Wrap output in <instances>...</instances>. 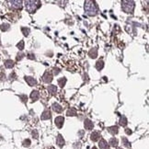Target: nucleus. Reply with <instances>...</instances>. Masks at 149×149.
Masks as SVG:
<instances>
[{
  "mask_svg": "<svg viewBox=\"0 0 149 149\" xmlns=\"http://www.w3.org/2000/svg\"><path fill=\"white\" fill-rule=\"evenodd\" d=\"M25 80H26V82L29 84V86H30V87H32V86H35L36 84H37L36 79L33 78H30V76H25Z\"/></svg>",
  "mask_w": 149,
  "mask_h": 149,
  "instance_id": "9",
  "label": "nucleus"
},
{
  "mask_svg": "<svg viewBox=\"0 0 149 149\" xmlns=\"http://www.w3.org/2000/svg\"><path fill=\"white\" fill-rule=\"evenodd\" d=\"M50 118H51V111H50V110L47 109L42 112V116H40V119L42 120H48Z\"/></svg>",
  "mask_w": 149,
  "mask_h": 149,
  "instance_id": "10",
  "label": "nucleus"
},
{
  "mask_svg": "<svg viewBox=\"0 0 149 149\" xmlns=\"http://www.w3.org/2000/svg\"><path fill=\"white\" fill-rule=\"evenodd\" d=\"M42 81L45 83H51L52 82V80H53V75L51 72H49V71H46L44 73V75L42 76Z\"/></svg>",
  "mask_w": 149,
  "mask_h": 149,
  "instance_id": "4",
  "label": "nucleus"
},
{
  "mask_svg": "<svg viewBox=\"0 0 149 149\" xmlns=\"http://www.w3.org/2000/svg\"><path fill=\"white\" fill-rule=\"evenodd\" d=\"M98 146L100 147V149H109L108 143L106 142V140H104V139H100V141L98 142Z\"/></svg>",
  "mask_w": 149,
  "mask_h": 149,
  "instance_id": "12",
  "label": "nucleus"
},
{
  "mask_svg": "<svg viewBox=\"0 0 149 149\" xmlns=\"http://www.w3.org/2000/svg\"><path fill=\"white\" fill-rule=\"evenodd\" d=\"M17 47L19 48L20 50H23L24 49V42L23 40H20V42L17 44Z\"/></svg>",
  "mask_w": 149,
  "mask_h": 149,
  "instance_id": "27",
  "label": "nucleus"
},
{
  "mask_svg": "<svg viewBox=\"0 0 149 149\" xmlns=\"http://www.w3.org/2000/svg\"><path fill=\"white\" fill-rule=\"evenodd\" d=\"M0 29H1L2 31H7V30H9V24L4 23V24L1 25V27H0Z\"/></svg>",
  "mask_w": 149,
  "mask_h": 149,
  "instance_id": "25",
  "label": "nucleus"
},
{
  "mask_svg": "<svg viewBox=\"0 0 149 149\" xmlns=\"http://www.w3.org/2000/svg\"><path fill=\"white\" fill-rule=\"evenodd\" d=\"M8 4H9L10 7L15 8V9H19V8H21L22 7V2L19 1V0H13V1H8Z\"/></svg>",
  "mask_w": 149,
  "mask_h": 149,
  "instance_id": "5",
  "label": "nucleus"
},
{
  "mask_svg": "<svg viewBox=\"0 0 149 149\" xmlns=\"http://www.w3.org/2000/svg\"><path fill=\"white\" fill-rule=\"evenodd\" d=\"M118 126H111V127H109L108 128V131L111 133V134H116V133H118Z\"/></svg>",
  "mask_w": 149,
  "mask_h": 149,
  "instance_id": "16",
  "label": "nucleus"
},
{
  "mask_svg": "<svg viewBox=\"0 0 149 149\" xmlns=\"http://www.w3.org/2000/svg\"><path fill=\"white\" fill-rule=\"evenodd\" d=\"M3 78H5V75L0 73V79H3Z\"/></svg>",
  "mask_w": 149,
  "mask_h": 149,
  "instance_id": "35",
  "label": "nucleus"
},
{
  "mask_svg": "<svg viewBox=\"0 0 149 149\" xmlns=\"http://www.w3.org/2000/svg\"><path fill=\"white\" fill-rule=\"evenodd\" d=\"M23 146H26V147H28L30 146V139H26L24 140V142H23Z\"/></svg>",
  "mask_w": 149,
  "mask_h": 149,
  "instance_id": "28",
  "label": "nucleus"
},
{
  "mask_svg": "<svg viewBox=\"0 0 149 149\" xmlns=\"http://www.w3.org/2000/svg\"><path fill=\"white\" fill-rule=\"evenodd\" d=\"M119 123H120V125H121V126L127 125V119H126V117L125 116H121Z\"/></svg>",
  "mask_w": 149,
  "mask_h": 149,
  "instance_id": "20",
  "label": "nucleus"
},
{
  "mask_svg": "<svg viewBox=\"0 0 149 149\" xmlns=\"http://www.w3.org/2000/svg\"><path fill=\"white\" fill-rule=\"evenodd\" d=\"M28 58H29V59H35V56H34V55H33V53H29V55H28Z\"/></svg>",
  "mask_w": 149,
  "mask_h": 149,
  "instance_id": "32",
  "label": "nucleus"
},
{
  "mask_svg": "<svg viewBox=\"0 0 149 149\" xmlns=\"http://www.w3.org/2000/svg\"><path fill=\"white\" fill-rule=\"evenodd\" d=\"M110 146H112V147H117L118 146V140H117L116 138H111L110 140Z\"/></svg>",
  "mask_w": 149,
  "mask_h": 149,
  "instance_id": "19",
  "label": "nucleus"
},
{
  "mask_svg": "<svg viewBox=\"0 0 149 149\" xmlns=\"http://www.w3.org/2000/svg\"><path fill=\"white\" fill-rule=\"evenodd\" d=\"M64 121H65V118L62 116H58L55 120V123L57 126L58 128H62L63 125H64Z\"/></svg>",
  "mask_w": 149,
  "mask_h": 149,
  "instance_id": "6",
  "label": "nucleus"
},
{
  "mask_svg": "<svg viewBox=\"0 0 149 149\" xmlns=\"http://www.w3.org/2000/svg\"><path fill=\"white\" fill-rule=\"evenodd\" d=\"M65 139L64 137L62 136L61 134H58V136L56 138V144H58V146H60V147H63L65 146Z\"/></svg>",
  "mask_w": 149,
  "mask_h": 149,
  "instance_id": "8",
  "label": "nucleus"
},
{
  "mask_svg": "<svg viewBox=\"0 0 149 149\" xmlns=\"http://www.w3.org/2000/svg\"><path fill=\"white\" fill-rule=\"evenodd\" d=\"M23 56H24V55H23V53H19V55H18V56H17V60H18V61L21 60L22 58H23Z\"/></svg>",
  "mask_w": 149,
  "mask_h": 149,
  "instance_id": "29",
  "label": "nucleus"
},
{
  "mask_svg": "<svg viewBox=\"0 0 149 149\" xmlns=\"http://www.w3.org/2000/svg\"><path fill=\"white\" fill-rule=\"evenodd\" d=\"M5 66L7 68H12V67L14 66V62L12 60H7L5 62Z\"/></svg>",
  "mask_w": 149,
  "mask_h": 149,
  "instance_id": "21",
  "label": "nucleus"
},
{
  "mask_svg": "<svg viewBox=\"0 0 149 149\" xmlns=\"http://www.w3.org/2000/svg\"><path fill=\"white\" fill-rule=\"evenodd\" d=\"M88 55H89V57L90 58H96L97 56H98V51H97V49H91L89 51V53H88Z\"/></svg>",
  "mask_w": 149,
  "mask_h": 149,
  "instance_id": "15",
  "label": "nucleus"
},
{
  "mask_svg": "<svg viewBox=\"0 0 149 149\" xmlns=\"http://www.w3.org/2000/svg\"><path fill=\"white\" fill-rule=\"evenodd\" d=\"M20 98L22 99V101H23V102H26L27 100H28V98H27L26 95H21V96H20Z\"/></svg>",
  "mask_w": 149,
  "mask_h": 149,
  "instance_id": "30",
  "label": "nucleus"
},
{
  "mask_svg": "<svg viewBox=\"0 0 149 149\" xmlns=\"http://www.w3.org/2000/svg\"><path fill=\"white\" fill-rule=\"evenodd\" d=\"M125 133H127V134H132V131L127 128V129H125Z\"/></svg>",
  "mask_w": 149,
  "mask_h": 149,
  "instance_id": "34",
  "label": "nucleus"
},
{
  "mask_svg": "<svg viewBox=\"0 0 149 149\" xmlns=\"http://www.w3.org/2000/svg\"><path fill=\"white\" fill-rule=\"evenodd\" d=\"M117 149H121V148H120V147H118V148H117Z\"/></svg>",
  "mask_w": 149,
  "mask_h": 149,
  "instance_id": "37",
  "label": "nucleus"
},
{
  "mask_svg": "<svg viewBox=\"0 0 149 149\" xmlns=\"http://www.w3.org/2000/svg\"><path fill=\"white\" fill-rule=\"evenodd\" d=\"M85 11L88 16H96L98 13V7L96 6V4L93 1H90V0H88V1L85 2Z\"/></svg>",
  "mask_w": 149,
  "mask_h": 149,
  "instance_id": "1",
  "label": "nucleus"
},
{
  "mask_svg": "<svg viewBox=\"0 0 149 149\" xmlns=\"http://www.w3.org/2000/svg\"><path fill=\"white\" fill-rule=\"evenodd\" d=\"M121 8L125 13H133L134 8L133 1H123L121 2Z\"/></svg>",
  "mask_w": 149,
  "mask_h": 149,
  "instance_id": "3",
  "label": "nucleus"
},
{
  "mask_svg": "<svg viewBox=\"0 0 149 149\" xmlns=\"http://www.w3.org/2000/svg\"><path fill=\"white\" fill-rule=\"evenodd\" d=\"M32 135L33 137H35L36 139L38 138V133H37V131H32Z\"/></svg>",
  "mask_w": 149,
  "mask_h": 149,
  "instance_id": "33",
  "label": "nucleus"
},
{
  "mask_svg": "<svg viewBox=\"0 0 149 149\" xmlns=\"http://www.w3.org/2000/svg\"><path fill=\"white\" fill-rule=\"evenodd\" d=\"M30 98L33 101L38 100L39 98H40V93L37 91V90H33V91L31 92V94H30Z\"/></svg>",
  "mask_w": 149,
  "mask_h": 149,
  "instance_id": "13",
  "label": "nucleus"
},
{
  "mask_svg": "<svg viewBox=\"0 0 149 149\" xmlns=\"http://www.w3.org/2000/svg\"><path fill=\"white\" fill-rule=\"evenodd\" d=\"M48 90H49V92L51 93L52 95H55L57 91V88H56V86H49V88H48Z\"/></svg>",
  "mask_w": 149,
  "mask_h": 149,
  "instance_id": "18",
  "label": "nucleus"
},
{
  "mask_svg": "<svg viewBox=\"0 0 149 149\" xmlns=\"http://www.w3.org/2000/svg\"><path fill=\"white\" fill-rule=\"evenodd\" d=\"M84 126H85V128L86 130H92L93 127H94V124L91 121H90L89 119H86L85 121H84Z\"/></svg>",
  "mask_w": 149,
  "mask_h": 149,
  "instance_id": "7",
  "label": "nucleus"
},
{
  "mask_svg": "<svg viewBox=\"0 0 149 149\" xmlns=\"http://www.w3.org/2000/svg\"><path fill=\"white\" fill-rule=\"evenodd\" d=\"M25 6L26 9L28 10L30 13H34L38 7L40 6V2L38 0H35V1H25Z\"/></svg>",
  "mask_w": 149,
  "mask_h": 149,
  "instance_id": "2",
  "label": "nucleus"
},
{
  "mask_svg": "<svg viewBox=\"0 0 149 149\" xmlns=\"http://www.w3.org/2000/svg\"><path fill=\"white\" fill-rule=\"evenodd\" d=\"M68 116H76V111L75 109H70L67 111V113H66Z\"/></svg>",
  "mask_w": 149,
  "mask_h": 149,
  "instance_id": "24",
  "label": "nucleus"
},
{
  "mask_svg": "<svg viewBox=\"0 0 149 149\" xmlns=\"http://www.w3.org/2000/svg\"><path fill=\"white\" fill-rule=\"evenodd\" d=\"M66 83V78H61L58 79V85L60 86L61 88H64V86L65 85Z\"/></svg>",
  "mask_w": 149,
  "mask_h": 149,
  "instance_id": "22",
  "label": "nucleus"
},
{
  "mask_svg": "<svg viewBox=\"0 0 149 149\" xmlns=\"http://www.w3.org/2000/svg\"><path fill=\"white\" fill-rule=\"evenodd\" d=\"M121 142H123V144L124 146H126V147H131V143L128 141L127 138L123 137V138H121Z\"/></svg>",
  "mask_w": 149,
  "mask_h": 149,
  "instance_id": "23",
  "label": "nucleus"
},
{
  "mask_svg": "<svg viewBox=\"0 0 149 149\" xmlns=\"http://www.w3.org/2000/svg\"><path fill=\"white\" fill-rule=\"evenodd\" d=\"M52 109L55 111V112H57V113H60V112H62L63 111V108H62V106H60L59 104H58V103H53V104L52 105Z\"/></svg>",
  "mask_w": 149,
  "mask_h": 149,
  "instance_id": "11",
  "label": "nucleus"
},
{
  "mask_svg": "<svg viewBox=\"0 0 149 149\" xmlns=\"http://www.w3.org/2000/svg\"><path fill=\"white\" fill-rule=\"evenodd\" d=\"M103 67H104V62H103L102 60H98L97 62V64H96V68H97V70L100 71L103 68Z\"/></svg>",
  "mask_w": 149,
  "mask_h": 149,
  "instance_id": "17",
  "label": "nucleus"
},
{
  "mask_svg": "<svg viewBox=\"0 0 149 149\" xmlns=\"http://www.w3.org/2000/svg\"><path fill=\"white\" fill-rule=\"evenodd\" d=\"M92 149H97V147H95V146H94V147H93Z\"/></svg>",
  "mask_w": 149,
  "mask_h": 149,
  "instance_id": "36",
  "label": "nucleus"
},
{
  "mask_svg": "<svg viewBox=\"0 0 149 149\" xmlns=\"http://www.w3.org/2000/svg\"><path fill=\"white\" fill-rule=\"evenodd\" d=\"M21 30H22V32H23V34L25 35V36H28L29 34H30V29H28V28H21Z\"/></svg>",
  "mask_w": 149,
  "mask_h": 149,
  "instance_id": "26",
  "label": "nucleus"
},
{
  "mask_svg": "<svg viewBox=\"0 0 149 149\" xmlns=\"http://www.w3.org/2000/svg\"><path fill=\"white\" fill-rule=\"evenodd\" d=\"M99 138H100V134H99L98 132H93L91 133V135H90V139H91L92 141H94V142L98 141Z\"/></svg>",
  "mask_w": 149,
  "mask_h": 149,
  "instance_id": "14",
  "label": "nucleus"
},
{
  "mask_svg": "<svg viewBox=\"0 0 149 149\" xmlns=\"http://www.w3.org/2000/svg\"><path fill=\"white\" fill-rule=\"evenodd\" d=\"M59 73H60V69L59 68H53V74L58 75Z\"/></svg>",
  "mask_w": 149,
  "mask_h": 149,
  "instance_id": "31",
  "label": "nucleus"
}]
</instances>
